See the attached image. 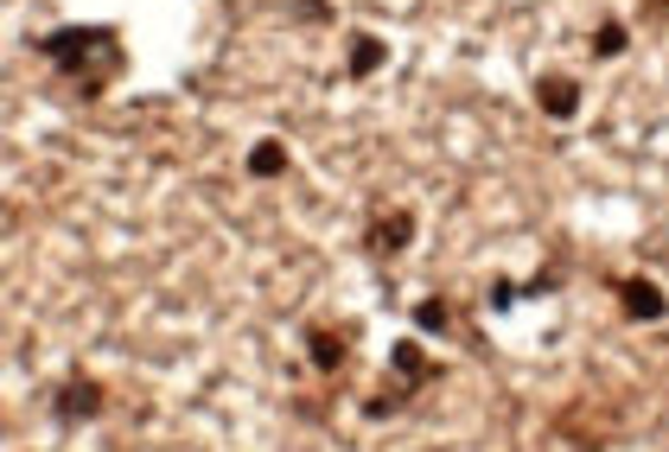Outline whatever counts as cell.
Masks as SVG:
<instances>
[{"label":"cell","mask_w":669,"mask_h":452,"mask_svg":"<svg viewBox=\"0 0 669 452\" xmlns=\"http://www.w3.org/2000/svg\"><path fill=\"white\" fill-rule=\"evenodd\" d=\"M39 51H45V64H52L83 102H96L115 76L128 71V58H122V32H115V25H58V32L39 39Z\"/></svg>","instance_id":"cell-1"},{"label":"cell","mask_w":669,"mask_h":452,"mask_svg":"<svg viewBox=\"0 0 669 452\" xmlns=\"http://www.w3.org/2000/svg\"><path fill=\"white\" fill-rule=\"evenodd\" d=\"M440 377V363L414 338H402L395 351H389V389H377V396H363V421H395L402 414V402H409L414 389H428V382Z\"/></svg>","instance_id":"cell-2"},{"label":"cell","mask_w":669,"mask_h":452,"mask_svg":"<svg viewBox=\"0 0 669 452\" xmlns=\"http://www.w3.org/2000/svg\"><path fill=\"white\" fill-rule=\"evenodd\" d=\"M103 382L96 377H71V382H58V396H52V414H58V428H90L96 414H103Z\"/></svg>","instance_id":"cell-3"},{"label":"cell","mask_w":669,"mask_h":452,"mask_svg":"<svg viewBox=\"0 0 669 452\" xmlns=\"http://www.w3.org/2000/svg\"><path fill=\"white\" fill-rule=\"evenodd\" d=\"M618 306H625L631 326H657V319L669 312V294L650 275H625V280H618Z\"/></svg>","instance_id":"cell-4"},{"label":"cell","mask_w":669,"mask_h":452,"mask_svg":"<svg viewBox=\"0 0 669 452\" xmlns=\"http://www.w3.org/2000/svg\"><path fill=\"white\" fill-rule=\"evenodd\" d=\"M536 109L548 122H574V115H580V83L567 71H542L536 76Z\"/></svg>","instance_id":"cell-5"},{"label":"cell","mask_w":669,"mask_h":452,"mask_svg":"<svg viewBox=\"0 0 669 452\" xmlns=\"http://www.w3.org/2000/svg\"><path fill=\"white\" fill-rule=\"evenodd\" d=\"M414 243V210H383L377 224L363 229V249L370 255H402Z\"/></svg>","instance_id":"cell-6"},{"label":"cell","mask_w":669,"mask_h":452,"mask_svg":"<svg viewBox=\"0 0 669 452\" xmlns=\"http://www.w3.org/2000/svg\"><path fill=\"white\" fill-rule=\"evenodd\" d=\"M307 357H312L319 377H338L344 357H351V338H344V331H326V326H307Z\"/></svg>","instance_id":"cell-7"},{"label":"cell","mask_w":669,"mask_h":452,"mask_svg":"<svg viewBox=\"0 0 669 452\" xmlns=\"http://www.w3.org/2000/svg\"><path fill=\"white\" fill-rule=\"evenodd\" d=\"M383 64H389V45L377 39V32H358V39H351V58H344V71L363 83V76H377Z\"/></svg>","instance_id":"cell-8"},{"label":"cell","mask_w":669,"mask_h":452,"mask_svg":"<svg viewBox=\"0 0 669 452\" xmlns=\"http://www.w3.org/2000/svg\"><path fill=\"white\" fill-rule=\"evenodd\" d=\"M287 166H294V160H287V141H275V134H268V141H256V147H249V160H243V173H249V178H281Z\"/></svg>","instance_id":"cell-9"},{"label":"cell","mask_w":669,"mask_h":452,"mask_svg":"<svg viewBox=\"0 0 669 452\" xmlns=\"http://www.w3.org/2000/svg\"><path fill=\"white\" fill-rule=\"evenodd\" d=\"M587 45H593V58H599V64H613V58H625V45H631V25H625V20H599Z\"/></svg>","instance_id":"cell-10"},{"label":"cell","mask_w":669,"mask_h":452,"mask_svg":"<svg viewBox=\"0 0 669 452\" xmlns=\"http://www.w3.org/2000/svg\"><path fill=\"white\" fill-rule=\"evenodd\" d=\"M414 331H428V338H440V331H453V306L440 300V294H428V300H414Z\"/></svg>","instance_id":"cell-11"},{"label":"cell","mask_w":669,"mask_h":452,"mask_svg":"<svg viewBox=\"0 0 669 452\" xmlns=\"http://www.w3.org/2000/svg\"><path fill=\"white\" fill-rule=\"evenodd\" d=\"M294 20H307V25H332V0H294Z\"/></svg>","instance_id":"cell-12"},{"label":"cell","mask_w":669,"mask_h":452,"mask_svg":"<svg viewBox=\"0 0 669 452\" xmlns=\"http://www.w3.org/2000/svg\"><path fill=\"white\" fill-rule=\"evenodd\" d=\"M511 300H523V287H516L511 275H497V280H491V306L504 312V306H511Z\"/></svg>","instance_id":"cell-13"}]
</instances>
